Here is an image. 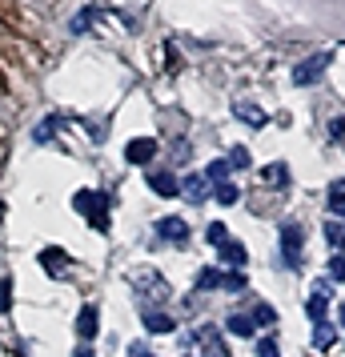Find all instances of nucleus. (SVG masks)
<instances>
[{"label":"nucleus","instance_id":"7c9ffc66","mask_svg":"<svg viewBox=\"0 0 345 357\" xmlns=\"http://www.w3.org/2000/svg\"><path fill=\"white\" fill-rule=\"evenodd\" d=\"M129 357H157V354H153L148 345H141V341H137V345H129Z\"/></svg>","mask_w":345,"mask_h":357},{"label":"nucleus","instance_id":"c85d7f7f","mask_svg":"<svg viewBox=\"0 0 345 357\" xmlns=\"http://www.w3.org/2000/svg\"><path fill=\"white\" fill-rule=\"evenodd\" d=\"M329 277H333V285H337V281H345V253H337V257L329 261Z\"/></svg>","mask_w":345,"mask_h":357},{"label":"nucleus","instance_id":"5701e85b","mask_svg":"<svg viewBox=\"0 0 345 357\" xmlns=\"http://www.w3.org/2000/svg\"><path fill=\"white\" fill-rule=\"evenodd\" d=\"M205 181H213V185L229 181V161H213L209 169H205Z\"/></svg>","mask_w":345,"mask_h":357},{"label":"nucleus","instance_id":"4468645a","mask_svg":"<svg viewBox=\"0 0 345 357\" xmlns=\"http://www.w3.org/2000/svg\"><path fill=\"white\" fill-rule=\"evenodd\" d=\"M40 265H45V269H52V273H65L68 253H65V249H56V245H52V249H45V253H40Z\"/></svg>","mask_w":345,"mask_h":357},{"label":"nucleus","instance_id":"a878e982","mask_svg":"<svg viewBox=\"0 0 345 357\" xmlns=\"http://www.w3.org/2000/svg\"><path fill=\"white\" fill-rule=\"evenodd\" d=\"M197 289H221V273H217V269H201L197 273Z\"/></svg>","mask_w":345,"mask_h":357},{"label":"nucleus","instance_id":"9d476101","mask_svg":"<svg viewBox=\"0 0 345 357\" xmlns=\"http://www.w3.org/2000/svg\"><path fill=\"white\" fill-rule=\"evenodd\" d=\"M157 233H161L164 241H185L189 237V225H185L181 217H164L161 225H157Z\"/></svg>","mask_w":345,"mask_h":357},{"label":"nucleus","instance_id":"2eb2a0df","mask_svg":"<svg viewBox=\"0 0 345 357\" xmlns=\"http://www.w3.org/2000/svg\"><path fill=\"white\" fill-rule=\"evenodd\" d=\"M325 241L333 245V253H345V221H325Z\"/></svg>","mask_w":345,"mask_h":357},{"label":"nucleus","instance_id":"20e7f679","mask_svg":"<svg viewBox=\"0 0 345 357\" xmlns=\"http://www.w3.org/2000/svg\"><path fill=\"white\" fill-rule=\"evenodd\" d=\"M301 245H305V229L289 221V225H281V249H285V261L289 265H301Z\"/></svg>","mask_w":345,"mask_h":357},{"label":"nucleus","instance_id":"473e14b6","mask_svg":"<svg viewBox=\"0 0 345 357\" xmlns=\"http://www.w3.org/2000/svg\"><path fill=\"white\" fill-rule=\"evenodd\" d=\"M72 357H97V354H93L89 345H77V354H72Z\"/></svg>","mask_w":345,"mask_h":357},{"label":"nucleus","instance_id":"aec40b11","mask_svg":"<svg viewBox=\"0 0 345 357\" xmlns=\"http://www.w3.org/2000/svg\"><path fill=\"white\" fill-rule=\"evenodd\" d=\"M237 116H241L245 125H253V129H261L265 125V113L257 109V105H237Z\"/></svg>","mask_w":345,"mask_h":357},{"label":"nucleus","instance_id":"a211bd4d","mask_svg":"<svg viewBox=\"0 0 345 357\" xmlns=\"http://www.w3.org/2000/svg\"><path fill=\"white\" fill-rule=\"evenodd\" d=\"M329 213L337 221L345 217V181H333V189H329Z\"/></svg>","mask_w":345,"mask_h":357},{"label":"nucleus","instance_id":"f03ea898","mask_svg":"<svg viewBox=\"0 0 345 357\" xmlns=\"http://www.w3.org/2000/svg\"><path fill=\"white\" fill-rule=\"evenodd\" d=\"M132 289L145 293L148 301H164L169 297V285H164V277L157 269H132Z\"/></svg>","mask_w":345,"mask_h":357},{"label":"nucleus","instance_id":"f8f14e48","mask_svg":"<svg viewBox=\"0 0 345 357\" xmlns=\"http://www.w3.org/2000/svg\"><path fill=\"white\" fill-rule=\"evenodd\" d=\"M261 177H265V185H273V189H289V169L285 165H265L261 169Z\"/></svg>","mask_w":345,"mask_h":357},{"label":"nucleus","instance_id":"b1692460","mask_svg":"<svg viewBox=\"0 0 345 357\" xmlns=\"http://www.w3.org/2000/svg\"><path fill=\"white\" fill-rule=\"evenodd\" d=\"M225 161H229V169H249V149L245 145H237V149H229V157H225Z\"/></svg>","mask_w":345,"mask_h":357},{"label":"nucleus","instance_id":"4be33fe9","mask_svg":"<svg viewBox=\"0 0 345 357\" xmlns=\"http://www.w3.org/2000/svg\"><path fill=\"white\" fill-rule=\"evenodd\" d=\"M221 285H225V289H229V293H241V289H245V285H249V277L241 273V269H229V273L221 277Z\"/></svg>","mask_w":345,"mask_h":357},{"label":"nucleus","instance_id":"39448f33","mask_svg":"<svg viewBox=\"0 0 345 357\" xmlns=\"http://www.w3.org/2000/svg\"><path fill=\"white\" fill-rule=\"evenodd\" d=\"M157 157V141L153 137H137V141H129V149H125V161L129 165H148Z\"/></svg>","mask_w":345,"mask_h":357},{"label":"nucleus","instance_id":"7ed1b4c3","mask_svg":"<svg viewBox=\"0 0 345 357\" xmlns=\"http://www.w3.org/2000/svg\"><path fill=\"white\" fill-rule=\"evenodd\" d=\"M77 209L89 213L93 229H109V197L105 193H77Z\"/></svg>","mask_w":345,"mask_h":357},{"label":"nucleus","instance_id":"423d86ee","mask_svg":"<svg viewBox=\"0 0 345 357\" xmlns=\"http://www.w3.org/2000/svg\"><path fill=\"white\" fill-rule=\"evenodd\" d=\"M97 329H100L97 305H84L81 313H77V337H81V341H93V337H97Z\"/></svg>","mask_w":345,"mask_h":357},{"label":"nucleus","instance_id":"ddd939ff","mask_svg":"<svg viewBox=\"0 0 345 357\" xmlns=\"http://www.w3.org/2000/svg\"><path fill=\"white\" fill-rule=\"evenodd\" d=\"M225 329H229L233 337H249L257 325H253V317H245V313H229V317H225Z\"/></svg>","mask_w":345,"mask_h":357},{"label":"nucleus","instance_id":"bb28decb","mask_svg":"<svg viewBox=\"0 0 345 357\" xmlns=\"http://www.w3.org/2000/svg\"><path fill=\"white\" fill-rule=\"evenodd\" d=\"M273 321H277V309L273 305H265L261 301V305L253 309V325H273Z\"/></svg>","mask_w":345,"mask_h":357},{"label":"nucleus","instance_id":"dca6fc26","mask_svg":"<svg viewBox=\"0 0 345 357\" xmlns=\"http://www.w3.org/2000/svg\"><path fill=\"white\" fill-rule=\"evenodd\" d=\"M313 345H317V349H333V345H337V329H333V321H321L317 329H313Z\"/></svg>","mask_w":345,"mask_h":357},{"label":"nucleus","instance_id":"f3484780","mask_svg":"<svg viewBox=\"0 0 345 357\" xmlns=\"http://www.w3.org/2000/svg\"><path fill=\"white\" fill-rule=\"evenodd\" d=\"M201 345H205V357H229V349L217 337V329H201Z\"/></svg>","mask_w":345,"mask_h":357},{"label":"nucleus","instance_id":"c756f323","mask_svg":"<svg viewBox=\"0 0 345 357\" xmlns=\"http://www.w3.org/2000/svg\"><path fill=\"white\" fill-rule=\"evenodd\" d=\"M257 357H281V354H277V341H273V337H261V341H257Z\"/></svg>","mask_w":345,"mask_h":357},{"label":"nucleus","instance_id":"393cba45","mask_svg":"<svg viewBox=\"0 0 345 357\" xmlns=\"http://www.w3.org/2000/svg\"><path fill=\"white\" fill-rule=\"evenodd\" d=\"M205 237H209V245H217V249H221V245L229 241V229L221 225V221H213V225L205 229Z\"/></svg>","mask_w":345,"mask_h":357},{"label":"nucleus","instance_id":"0eeeda50","mask_svg":"<svg viewBox=\"0 0 345 357\" xmlns=\"http://www.w3.org/2000/svg\"><path fill=\"white\" fill-rule=\"evenodd\" d=\"M148 185H153L157 197H181V181L173 173H148Z\"/></svg>","mask_w":345,"mask_h":357},{"label":"nucleus","instance_id":"2f4dec72","mask_svg":"<svg viewBox=\"0 0 345 357\" xmlns=\"http://www.w3.org/2000/svg\"><path fill=\"white\" fill-rule=\"evenodd\" d=\"M342 132H345V121H329V137H333V141H337Z\"/></svg>","mask_w":345,"mask_h":357},{"label":"nucleus","instance_id":"9b49d317","mask_svg":"<svg viewBox=\"0 0 345 357\" xmlns=\"http://www.w3.org/2000/svg\"><path fill=\"white\" fill-rule=\"evenodd\" d=\"M141 321H145V329H148V333H173V329H177V321H173V313H145Z\"/></svg>","mask_w":345,"mask_h":357},{"label":"nucleus","instance_id":"6e6552de","mask_svg":"<svg viewBox=\"0 0 345 357\" xmlns=\"http://www.w3.org/2000/svg\"><path fill=\"white\" fill-rule=\"evenodd\" d=\"M181 197H185V201H193V205H201V201L209 197V181L197 177V173H193V177H185L181 181Z\"/></svg>","mask_w":345,"mask_h":357},{"label":"nucleus","instance_id":"1a4fd4ad","mask_svg":"<svg viewBox=\"0 0 345 357\" xmlns=\"http://www.w3.org/2000/svg\"><path fill=\"white\" fill-rule=\"evenodd\" d=\"M221 261H225L229 269H241V265L249 261V249L241 241H225V245H221Z\"/></svg>","mask_w":345,"mask_h":357},{"label":"nucleus","instance_id":"6ab92c4d","mask_svg":"<svg viewBox=\"0 0 345 357\" xmlns=\"http://www.w3.org/2000/svg\"><path fill=\"white\" fill-rule=\"evenodd\" d=\"M305 309H309V321H313V325L329 321V305H325V293H313V297H309V305H305Z\"/></svg>","mask_w":345,"mask_h":357},{"label":"nucleus","instance_id":"cd10ccee","mask_svg":"<svg viewBox=\"0 0 345 357\" xmlns=\"http://www.w3.org/2000/svg\"><path fill=\"white\" fill-rule=\"evenodd\" d=\"M8 305H13V277L0 281V313H8Z\"/></svg>","mask_w":345,"mask_h":357},{"label":"nucleus","instance_id":"72a5a7b5","mask_svg":"<svg viewBox=\"0 0 345 357\" xmlns=\"http://www.w3.org/2000/svg\"><path fill=\"white\" fill-rule=\"evenodd\" d=\"M337 321H342V325H345V305H337Z\"/></svg>","mask_w":345,"mask_h":357},{"label":"nucleus","instance_id":"412c9836","mask_svg":"<svg viewBox=\"0 0 345 357\" xmlns=\"http://www.w3.org/2000/svg\"><path fill=\"white\" fill-rule=\"evenodd\" d=\"M217 201H221V205H237V201H241V189H237L233 181H221V185H217Z\"/></svg>","mask_w":345,"mask_h":357},{"label":"nucleus","instance_id":"f257e3e1","mask_svg":"<svg viewBox=\"0 0 345 357\" xmlns=\"http://www.w3.org/2000/svg\"><path fill=\"white\" fill-rule=\"evenodd\" d=\"M329 65H333V52H313V56H305V61L293 68V81L301 84V89H305V84H317L325 77Z\"/></svg>","mask_w":345,"mask_h":357}]
</instances>
